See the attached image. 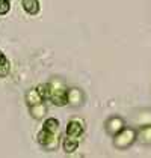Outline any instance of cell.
<instances>
[{
	"mask_svg": "<svg viewBox=\"0 0 151 158\" xmlns=\"http://www.w3.org/2000/svg\"><path fill=\"white\" fill-rule=\"evenodd\" d=\"M21 6L29 15H37L39 12V2L38 0H21Z\"/></svg>",
	"mask_w": 151,
	"mask_h": 158,
	"instance_id": "9c48e42d",
	"label": "cell"
},
{
	"mask_svg": "<svg viewBox=\"0 0 151 158\" xmlns=\"http://www.w3.org/2000/svg\"><path fill=\"white\" fill-rule=\"evenodd\" d=\"M9 71H11V63H9V60L6 59L3 63H0V78L6 77V75L9 74Z\"/></svg>",
	"mask_w": 151,
	"mask_h": 158,
	"instance_id": "5bb4252c",
	"label": "cell"
},
{
	"mask_svg": "<svg viewBox=\"0 0 151 158\" xmlns=\"http://www.w3.org/2000/svg\"><path fill=\"white\" fill-rule=\"evenodd\" d=\"M104 127H106V131L110 135H116L121 130H124V121L119 116H112V118H109L106 121Z\"/></svg>",
	"mask_w": 151,
	"mask_h": 158,
	"instance_id": "277c9868",
	"label": "cell"
},
{
	"mask_svg": "<svg viewBox=\"0 0 151 158\" xmlns=\"http://www.w3.org/2000/svg\"><path fill=\"white\" fill-rule=\"evenodd\" d=\"M85 123L83 121H79V119H71V121L67 123V130H65V133L67 135H70V137H76V139H79L83 131H85V127H83Z\"/></svg>",
	"mask_w": 151,
	"mask_h": 158,
	"instance_id": "5b68a950",
	"label": "cell"
},
{
	"mask_svg": "<svg viewBox=\"0 0 151 158\" xmlns=\"http://www.w3.org/2000/svg\"><path fill=\"white\" fill-rule=\"evenodd\" d=\"M51 94H50V101L54 106L63 107L68 104V89L63 86L62 81H51Z\"/></svg>",
	"mask_w": 151,
	"mask_h": 158,
	"instance_id": "7a4b0ae2",
	"label": "cell"
},
{
	"mask_svg": "<svg viewBox=\"0 0 151 158\" xmlns=\"http://www.w3.org/2000/svg\"><path fill=\"white\" fill-rule=\"evenodd\" d=\"M138 140L144 145H151V125L140 127L138 130Z\"/></svg>",
	"mask_w": 151,
	"mask_h": 158,
	"instance_id": "30bf717a",
	"label": "cell"
},
{
	"mask_svg": "<svg viewBox=\"0 0 151 158\" xmlns=\"http://www.w3.org/2000/svg\"><path fill=\"white\" fill-rule=\"evenodd\" d=\"M29 109H30L32 118H35V119H41V118L47 113V107H45L44 102H41V104H38V106H32V107H29Z\"/></svg>",
	"mask_w": 151,
	"mask_h": 158,
	"instance_id": "7c38bea8",
	"label": "cell"
},
{
	"mask_svg": "<svg viewBox=\"0 0 151 158\" xmlns=\"http://www.w3.org/2000/svg\"><path fill=\"white\" fill-rule=\"evenodd\" d=\"M37 90L39 92V95L45 99H50V94H51V85L50 83H41L37 86Z\"/></svg>",
	"mask_w": 151,
	"mask_h": 158,
	"instance_id": "4fadbf2b",
	"label": "cell"
},
{
	"mask_svg": "<svg viewBox=\"0 0 151 158\" xmlns=\"http://www.w3.org/2000/svg\"><path fill=\"white\" fill-rule=\"evenodd\" d=\"M42 128L53 134H59V121L56 118H49V119H45Z\"/></svg>",
	"mask_w": 151,
	"mask_h": 158,
	"instance_id": "8fae6325",
	"label": "cell"
},
{
	"mask_svg": "<svg viewBox=\"0 0 151 158\" xmlns=\"http://www.w3.org/2000/svg\"><path fill=\"white\" fill-rule=\"evenodd\" d=\"M136 140H138V131H135L132 128H124L116 135H113V146L124 151L127 148H130Z\"/></svg>",
	"mask_w": 151,
	"mask_h": 158,
	"instance_id": "6da1fadb",
	"label": "cell"
},
{
	"mask_svg": "<svg viewBox=\"0 0 151 158\" xmlns=\"http://www.w3.org/2000/svg\"><path fill=\"white\" fill-rule=\"evenodd\" d=\"M26 102H27L29 107H32V106H38V104L44 102V98L39 95V92H38L37 87H35V89L27 90V94H26Z\"/></svg>",
	"mask_w": 151,
	"mask_h": 158,
	"instance_id": "8992f818",
	"label": "cell"
},
{
	"mask_svg": "<svg viewBox=\"0 0 151 158\" xmlns=\"http://www.w3.org/2000/svg\"><path fill=\"white\" fill-rule=\"evenodd\" d=\"M11 9V0H0V15H6Z\"/></svg>",
	"mask_w": 151,
	"mask_h": 158,
	"instance_id": "9a60e30c",
	"label": "cell"
},
{
	"mask_svg": "<svg viewBox=\"0 0 151 158\" xmlns=\"http://www.w3.org/2000/svg\"><path fill=\"white\" fill-rule=\"evenodd\" d=\"M5 60H6V56L3 54V51H0V63H3Z\"/></svg>",
	"mask_w": 151,
	"mask_h": 158,
	"instance_id": "2e32d148",
	"label": "cell"
},
{
	"mask_svg": "<svg viewBox=\"0 0 151 158\" xmlns=\"http://www.w3.org/2000/svg\"><path fill=\"white\" fill-rule=\"evenodd\" d=\"M83 101V94L80 89H68V104L71 106H80Z\"/></svg>",
	"mask_w": 151,
	"mask_h": 158,
	"instance_id": "52a82bcc",
	"label": "cell"
},
{
	"mask_svg": "<svg viewBox=\"0 0 151 158\" xmlns=\"http://www.w3.org/2000/svg\"><path fill=\"white\" fill-rule=\"evenodd\" d=\"M62 148L67 154H73L74 151H77V148H79V140H77L76 137L67 135L62 140Z\"/></svg>",
	"mask_w": 151,
	"mask_h": 158,
	"instance_id": "ba28073f",
	"label": "cell"
},
{
	"mask_svg": "<svg viewBox=\"0 0 151 158\" xmlns=\"http://www.w3.org/2000/svg\"><path fill=\"white\" fill-rule=\"evenodd\" d=\"M37 140L38 143L42 146L44 149L47 151H54L58 146H59V134H53L47 130H41L37 135Z\"/></svg>",
	"mask_w": 151,
	"mask_h": 158,
	"instance_id": "3957f363",
	"label": "cell"
}]
</instances>
